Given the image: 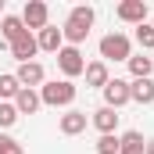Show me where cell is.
Instances as JSON below:
<instances>
[{
    "label": "cell",
    "instance_id": "obj_18",
    "mask_svg": "<svg viewBox=\"0 0 154 154\" xmlns=\"http://www.w3.org/2000/svg\"><path fill=\"white\" fill-rule=\"evenodd\" d=\"M125 65H129L133 79H151V72H154V57H147V54H133Z\"/></svg>",
    "mask_w": 154,
    "mask_h": 154
},
{
    "label": "cell",
    "instance_id": "obj_11",
    "mask_svg": "<svg viewBox=\"0 0 154 154\" xmlns=\"http://www.w3.org/2000/svg\"><path fill=\"white\" fill-rule=\"evenodd\" d=\"M118 118H122V115H118L115 108H97L90 122H93V129H97L100 136H108V133H115V129H118Z\"/></svg>",
    "mask_w": 154,
    "mask_h": 154
},
{
    "label": "cell",
    "instance_id": "obj_16",
    "mask_svg": "<svg viewBox=\"0 0 154 154\" xmlns=\"http://www.w3.org/2000/svg\"><path fill=\"white\" fill-rule=\"evenodd\" d=\"M143 147H147V140H143V133H136V129H129V133L118 136V154H143Z\"/></svg>",
    "mask_w": 154,
    "mask_h": 154
},
{
    "label": "cell",
    "instance_id": "obj_12",
    "mask_svg": "<svg viewBox=\"0 0 154 154\" xmlns=\"http://www.w3.org/2000/svg\"><path fill=\"white\" fill-rule=\"evenodd\" d=\"M25 32H29V29H25L22 14H4V18H0V36L7 39V47H11L14 39H22Z\"/></svg>",
    "mask_w": 154,
    "mask_h": 154
},
{
    "label": "cell",
    "instance_id": "obj_5",
    "mask_svg": "<svg viewBox=\"0 0 154 154\" xmlns=\"http://www.w3.org/2000/svg\"><path fill=\"white\" fill-rule=\"evenodd\" d=\"M22 22H25V29H29V32L47 29V25H50V7H47L43 0H29V4L22 7Z\"/></svg>",
    "mask_w": 154,
    "mask_h": 154
},
{
    "label": "cell",
    "instance_id": "obj_19",
    "mask_svg": "<svg viewBox=\"0 0 154 154\" xmlns=\"http://www.w3.org/2000/svg\"><path fill=\"white\" fill-rule=\"evenodd\" d=\"M22 93V82L14 75H0V100H11L14 104V97Z\"/></svg>",
    "mask_w": 154,
    "mask_h": 154
},
{
    "label": "cell",
    "instance_id": "obj_21",
    "mask_svg": "<svg viewBox=\"0 0 154 154\" xmlns=\"http://www.w3.org/2000/svg\"><path fill=\"white\" fill-rule=\"evenodd\" d=\"M136 43H140V47H143V54H151L154 50V29H151V22H143V25H136Z\"/></svg>",
    "mask_w": 154,
    "mask_h": 154
},
{
    "label": "cell",
    "instance_id": "obj_25",
    "mask_svg": "<svg viewBox=\"0 0 154 154\" xmlns=\"http://www.w3.org/2000/svg\"><path fill=\"white\" fill-rule=\"evenodd\" d=\"M0 14H4V0H0Z\"/></svg>",
    "mask_w": 154,
    "mask_h": 154
},
{
    "label": "cell",
    "instance_id": "obj_14",
    "mask_svg": "<svg viewBox=\"0 0 154 154\" xmlns=\"http://www.w3.org/2000/svg\"><path fill=\"white\" fill-rule=\"evenodd\" d=\"M129 100L133 104H154V79H133L129 82Z\"/></svg>",
    "mask_w": 154,
    "mask_h": 154
},
{
    "label": "cell",
    "instance_id": "obj_13",
    "mask_svg": "<svg viewBox=\"0 0 154 154\" xmlns=\"http://www.w3.org/2000/svg\"><path fill=\"white\" fill-rule=\"evenodd\" d=\"M36 43H39V50L57 54V50L65 47V36H61V29H57V25H47V29H39V32H36Z\"/></svg>",
    "mask_w": 154,
    "mask_h": 154
},
{
    "label": "cell",
    "instance_id": "obj_15",
    "mask_svg": "<svg viewBox=\"0 0 154 154\" xmlns=\"http://www.w3.org/2000/svg\"><path fill=\"white\" fill-rule=\"evenodd\" d=\"M82 75H86V86H97V90H104V86L111 82V72H108V65H104V61H90Z\"/></svg>",
    "mask_w": 154,
    "mask_h": 154
},
{
    "label": "cell",
    "instance_id": "obj_6",
    "mask_svg": "<svg viewBox=\"0 0 154 154\" xmlns=\"http://www.w3.org/2000/svg\"><path fill=\"white\" fill-rule=\"evenodd\" d=\"M115 18L125 22V25H143L147 22V4L143 0H122L115 7Z\"/></svg>",
    "mask_w": 154,
    "mask_h": 154
},
{
    "label": "cell",
    "instance_id": "obj_3",
    "mask_svg": "<svg viewBox=\"0 0 154 154\" xmlns=\"http://www.w3.org/2000/svg\"><path fill=\"white\" fill-rule=\"evenodd\" d=\"M97 50H100V61L104 65L108 61H129L133 57V39L125 36V32H108V36H100Z\"/></svg>",
    "mask_w": 154,
    "mask_h": 154
},
{
    "label": "cell",
    "instance_id": "obj_1",
    "mask_svg": "<svg viewBox=\"0 0 154 154\" xmlns=\"http://www.w3.org/2000/svg\"><path fill=\"white\" fill-rule=\"evenodd\" d=\"M93 7H86V4H79V7H72L68 11V18H65V25H61V36H65V43L68 47H79L82 39L90 36V29H93Z\"/></svg>",
    "mask_w": 154,
    "mask_h": 154
},
{
    "label": "cell",
    "instance_id": "obj_24",
    "mask_svg": "<svg viewBox=\"0 0 154 154\" xmlns=\"http://www.w3.org/2000/svg\"><path fill=\"white\" fill-rule=\"evenodd\" d=\"M143 154H154V136L147 140V147H143Z\"/></svg>",
    "mask_w": 154,
    "mask_h": 154
},
{
    "label": "cell",
    "instance_id": "obj_22",
    "mask_svg": "<svg viewBox=\"0 0 154 154\" xmlns=\"http://www.w3.org/2000/svg\"><path fill=\"white\" fill-rule=\"evenodd\" d=\"M97 154H118V133H108V136H97Z\"/></svg>",
    "mask_w": 154,
    "mask_h": 154
},
{
    "label": "cell",
    "instance_id": "obj_26",
    "mask_svg": "<svg viewBox=\"0 0 154 154\" xmlns=\"http://www.w3.org/2000/svg\"><path fill=\"white\" fill-rule=\"evenodd\" d=\"M151 29H154V18H151Z\"/></svg>",
    "mask_w": 154,
    "mask_h": 154
},
{
    "label": "cell",
    "instance_id": "obj_4",
    "mask_svg": "<svg viewBox=\"0 0 154 154\" xmlns=\"http://www.w3.org/2000/svg\"><path fill=\"white\" fill-rule=\"evenodd\" d=\"M57 68H61V75L68 79V82H72L75 75H82V72H86V57H82V50L65 43V47L57 50Z\"/></svg>",
    "mask_w": 154,
    "mask_h": 154
},
{
    "label": "cell",
    "instance_id": "obj_20",
    "mask_svg": "<svg viewBox=\"0 0 154 154\" xmlns=\"http://www.w3.org/2000/svg\"><path fill=\"white\" fill-rule=\"evenodd\" d=\"M18 118H22V115H18V108H14L11 100H0V133H4V129H11Z\"/></svg>",
    "mask_w": 154,
    "mask_h": 154
},
{
    "label": "cell",
    "instance_id": "obj_2",
    "mask_svg": "<svg viewBox=\"0 0 154 154\" xmlns=\"http://www.w3.org/2000/svg\"><path fill=\"white\" fill-rule=\"evenodd\" d=\"M75 93H79L75 82H68V79H50V82L39 86V100H43L47 108H72Z\"/></svg>",
    "mask_w": 154,
    "mask_h": 154
},
{
    "label": "cell",
    "instance_id": "obj_9",
    "mask_svg": "<svg viewBox=\"0 0 154 154\" xmlns=\"http://www.w3.org/2000/svg\"><path fill=\"white\" fill-rule=\"evenodd\" d=\"M14 79L22 82V90H36V86L47 82V72H43V65H39V61H29V65H18Z\"/></svg>",
    "mask_w": 154,
    "mask_h": 154
},
{
    "label": "cell",
    "instance_id": "obj_17",
    "mask_svg": "<svg viewBox=\"0 0 154 154\" xmlns=\"http://www.w3.org/2000/svg\"><path fill=\"white\" fill-rule=\"evenodd\" d=\"M14 108H18V115H36L39 108H43V100H39L36 90H22V93L14 97Z\"/></svg>",
    "mask_w": 154,
    "mask_h": 154
},
{
    "label": "cell",
    "instance_id": "obj_8",
    "mask_svg": "<svg viewBox=\"0 0 154 154\" xmlns=\"http://www.w3.org/2000/svg\"><path fill=\"white\" fill-rule=\"evenodd\" d=\"M100 93H104V108H115L118 111V108L129 104V82H125V79H111Z\"/></svg>",
    "mask_w": 154,
    "mask_h": 154
},
{
    "label": "cell",
    "instance_id": "obj_23",
    "mask_svg": "<svg viewBox=\"0 0 154 154\" xmlns=\"http://www.w3.org/2000/svg\"><path fill=\"white\" fill-rule=\"evenodd\" d=\"M0 154H25L22 140H14L11 133H0Z\"/></svg>",
    "mask_w": 154,
    "mask_h": 154
},
{
    "label": "cell",
    "instance_id": "obj_7",
    "mask_svg": "<svg viewBox=\"0 0 154 154\" xmlns=\"http://www.w3.org/2000/svg\"><path fill=\"white\" fill-rule=\"evenodd\" d=\"M86 125H90V118H86V111H79V108H68L65 115L57 118L61 136H79V133H86Z\"/></svg>",
    "mask_w": 154,
    "mask_h": 154
},
{
    "label": "cell",
    "instance_id": "obj_10",
    "mask_svg": "<svg viewBox=\"0 0 154 154\" xmlns=\"http://www.w3.org/2000/svg\"><path fill=\"white\" fill-rule=\"evenodd\" d=\"M36 54H39V43L32 32H25L22 39H14L11 43V57L18 61V65H29V61H36Z\"/></svg>",
    "mask_w": 154,
    "mask_h": 154
}]
</instances>
